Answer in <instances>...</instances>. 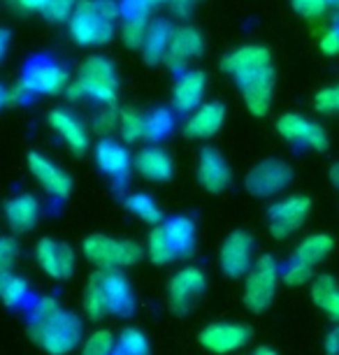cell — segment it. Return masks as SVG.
Masks as SVG:
<instances>
[{
    "mask_svg": "<svg viewBox=\"0 0 339 355\" xmlns=\"http://www.w3.org/2000/svg\"><path fill=\"white\" fill-rule=\"evenodd\" d=\"M28 330L49 355H68L82 341V320L65 311L54 297H40L31 306Z\"/></svg>",
    "mask_w": 339,
    "mask_h": 355,
    "instance_id": "6da1fadb",
    "label": "cell"
},
{
    "mask_svg": "<svg viewBox=\"0 0 339 355\" xmlns=\"http://www.w3.org/2000/svg\"><path fill=\"white\" fill-rule=\"evenodd\" d=\"M121 17L114 0H77L68 19V33L79 46H103L114 37V24Z\"/></svg>",
    "mask_w": 339,
    "mask_h": 355,
    "instance_id": "7a4b0ae2",
    "label": "cell"
},
{
    "mask_svg": "<svg viewBox=\"0 0 339 355\" xmlns=\"http://www.w3.org/2000/svg\"><path fill=\"white\" fill-rule=\"evenodd\" d=\"M86 260L96 265L98 270H121V267H132L144 256V249L130 239H116L107 234H91L84 239L82 246Z\"/></svg>",
    "mask_w": 339,
    "mask_h": 355,
    "instance_id": "3957f363",
    "label": "cell"
},
{
    "mask_svg": "<svg viewBox=\"0 0 339 355\" xmlns=\"http://www.w3.org/2000/svg\"><path fill=\"white\" fill-rule=\"evenodd\" d=\"M75 86L82 93V98H91L101 105H114L116 103V91H119V79L114 63L107 56H91L86 58L79 68Z\"/></svg>",
    "mask_w": 339,
    "mask_h": 355,
    "instance_id": "277c9868",
    "label": "cell"
},
{
    "mask_svg": "<svg viewBox=\"0 0 339 355\" xmlns=\"http://www.w3.org/2000/svg\"><path fill=\"white\" fill-rule=\"evenodd\" d=\"M279 265L272 256H263L254 260L251 270L247 272V281H244V304L249 311L263 313L272 304L277 295V284H279Z\"/></svg>",
    "mask_w": 339,
    "mask_h": 355,
    "instance_id": "5b68a950",
    "label": "cell"
},
{
    "mask_svg": "<svg viewBox=\"0 0 339 355\" xmlns=\"http://www.w3.org/2000/svg\"><path fill=\"white\" fill-rule=\"evenodd\" d=\"M31 96H61L70 86V72L51 58H33L19 79Z\"/></svg>",
    "mask_w": 339,
    "mask_h": 355,
    "instance_id": "8992f818",
    "label": "cell"
},
{
    "mask_svg": "<svg viewBox=\"0 0 339 355\" xmlns=\"http://www.w3.org/2000/svg\"><path fill=\"white\" fill-rule=\"evenodd\" d=\"M207 291V277L200 267H182L168 284V302L177 316H186L195 309L200 297Z\"/></svg>",
    "mask_w": 339,
    "mask_h": 355,
    "instance_id": "52a82bcc",
    "label": "cell"
},
{
    "mask_svg": "<svg viewBox=\"0 0 339 355\" xmlns=\"http://www.w3.org/2000/svg\"><path fill=\"white\" fill-rule=\"evenodd\" d=\"M290 182H293V170L288 167V163L268 158L256 167H251L244 186L254 198H275L288 189Z\"/></svg>",
    "mask_w": 339,
    "mask_h": 355,
    "instance_id": "ba28073f",
    "label": "cell"
},
{
    "mask_svg": "<svg viewBox=\"0 0 339 355\" xmlns=\"http://www.w3.org/2000/svg\"><path fill=\"white\" fill-rule=\"evenodd\" d=\"M311 211V200L307 196H288L270 207V232L272 237L286 239L302 227Z\"/></svg>",
    "mask_w": 339,
    "mask_h": 355,
    "instance_id": "9c48e42d",
    "label": "cell"
},
{
    "mask_svg": "<svg viewBox=\"0 0 339 355\" xmlns=\"http://www.w3.org/2000/svg\"><path fill=\"white\" fill-rule=\"evenodd\" d=\"M254 237L247 230H232L218 251V265L225 277L242 279L254 265Z\"/></svg>",
    "mask_w": 339,
    "mask_h": 355,
    "instance_id": "30bf717a",
    "label": "cell"
},
{
    "mask_svg": "<svg viewBox=\"0 0 339 355\" xmlns=\"http://www.w3.org/2000/svg\"><path fill=\"white\" fill-rule=\"evenodd\" d=\"M277 130L286 142L293 146H304L311 151H325L328 149V132L323 125L309 121L302 114H284L277 121Z\"/></svg>",
    "mask_w": 339,
    "mask_h": 355,
    "instance_id": "8fae6325",
    "label": "cell"
},
{
    "mask_svg": "<svg viewBox=\"0 0 339 355\" xmlns=\"http://www.w3.org/2000/svg\"><path fill=\"white\" fill-rule=\"evenodd\" d=\"M221 68L228 72L230 77H235V82H242L256 72H263L272 68V53L268 46L263 44H244L232 49L228 56L221 61Z\"/></svg>",
    "mask_w": 339,
    "mask_h": 355,
    "instance_id": "7c38bea8",
    "label": "cell"
},
{
    "mask_svg": "<svg viewBox=\"0 0 339 355\" xmlns=\"http://www.w3.org/2000/svg\"><path fill=\"white\" fill-rule=\"evenodd\" d=\"M35 258L42 272L49 274L51 279L63 281L75 274V251L65 242H56L51 237L40 239L35 246Z\"/></svg>",
    "mask_w": 339,
    "mask_h": 355,
    "instance_id": "4fadbf2b",
    "label": "cell"
},
{
    "mask_svg": "<svg viewBox=\"0 0 339 355\" xmlns=\"http://www.w3.org/2000/svg\"><path fill=\"white\" fill-rule=\"evenodd\" d=\"M200 346L216 355L235 353L244 348L251 339V330L239 323H211L200 332Z\"/></svg>",
    "mask_w": 339,
    "mask_h": 355,
    "instance_id": "5bb4252c",
    "label": "cell"
},
{
    "mask_svg": "<svg viewBox=\"0 0 339 355\" xmlns=\"http://www.w3.org/2000/svg\"><path fill=\"white\" fill-rule=\"evenodd\" d=\"M28 170L35 177V182L42 186L46 196L56 198V200H65L72 193V179L70 174L61 170L54 160H49L42 153L33 151L28 156Z\"/></svg>",
    "mask_w": 339,
    "mask_h": 355,
    "instance_id": "9a60e30c",
    "label": "cell"
},
{
    "mask_svg": "<svg viewBox=\"0 0 339 355\" xmlns=\"http://www.w3.org/2000/svg\"><path fill=\"white\" fill-rule=\"evenodd\" d=\"M202 46L205 42L200 31L193 28V26H179V28L172 31L170 46L163 63H168V68H172L175 72H184L189 61H193V58H198L202 53Z\"/></svg>",
    "mask_w": 339,
    "mask_h": 355,
    "instance_id": "2e32d148",
    "label": "cell"
},
{
    "mask_svg": "<svg viewBox=\"0 0 339 355\" xmlns=\"http://www.w3.org/2000/svg\"><path fill=\"white\" fill-rule=\"evenodd\" d=\"M239 91H242L244 105L256 116H265L272 107V93H275V70L268 68L263 72H256L242 82H237Z\"/></svg>",
    "mask_w": 339,
    "mask_h": 355,
    "instance_id": "e0dca14e",
    "label": "cell"
},
{
    "mask_svg": "<svg viewBox=\"0 0 339 355\" xmlns=\"http://www.w3.org/2000/svg\"><path fill=\"white\" fill-rule=\"evenodd\" d=\"M230 165L225 163V158L221 156V151L207 149L200 151V158H198V182L207 193H223L230 186Z\"/></svg>",
    "mask_w": 339,
    "mask_h": 355,
    "instance_id": "ac0fdd59",
    "label": "cell"
},
{
    "mask_svg": "<svg viewBox=\"0 0 339 355\" xmlns=\"http://www.w3.org/2000/svg\"><path fill=\"white\" fill-rule=\"evenodd\" d=\"M49 125L54 128V132L58 137L63 139L65 146L72 151V153H86L91 146V137H89V130L82 119L77 114H72L70 110H54L49 114Z\"/></svg>",
    "mask_w": 339,
    "mask_h": 355,
    "instance_id": "d6986e66",
    "label": "cell"
},
{
    "mask_svg": "<svg viewBox=\"0 0 339 355\" xmlns=\"http://www.w3.org/2000/svg\"><path fill=\"white\" fill-rule=\"evenodd\" d=\"M96 163L107 177L114 179V182H125L132 170L130 151L125 149V144L116 142V139H112V137H103L101 142L96 144Z\"/></svg>",
    "mask_w": 339,
    "mask_h": 355,
    "instance_id": "ffe728a7",
    "label": "cell"
},
{
    "mask_svg": "<svg viewBox=\"0 0 339 355\" xmlns=\"http://www.w3.org/2000/svg\"><path fill=\"white\" fill-rule=\"evenodd\" d=\"M207 91V77L200 70H184L179 75L175 91H172V107L179 114H191L195 107L205 103Z\"/></svg>",
    "mask_w": 339,
    "mask_h": 355,
    "instance_id": "44dd1931",
    "label": "cell"
},
{
    "mask_svg": "<svg viewBox=\"0 0 339 355\" xmlns=\"http://www.w3.org/2000/svg\"><path fill=\"white\" fill-rule=\"evenodd\" d=\"M98 277H101L105 295H107L110 313L121 318L130 316L135 311V295H132L130 281L119 270H98Z\"/></svg>",
    "mask_w": 339,
    "mask_h": 355,
    "instance_id": "7402d4cb",
    "label": "cell"
},
{
    "mask_svg": "<svg viewBox=\"0 0 339 355\" xmlns=\"http://www.w3.org/2000/svg\"><path fill=\"white\" fill-rule=\"evenodd\" d=\"M186 135L193 137V139H207V137H214L221 125L225 121V107L216 100L211 103H202L200 107H195L191 114H186Z\"/></svg>",
    "mask_w": 339,
    "mask_h": 355,
    "instance_id": "603a6c76",
    "label": "cell"
},
{
    "mask_svg": "<svg viewBox=\"0 0 339 355\" xmlns=\"http://www.w3.org/2000/svg\"><path fill=\"white\" fill-rule=\"evenodd\" d=\"M5 218H8V225L17 234L31 232L33 227L37 225V220H40V202H37V198L31 196V193L15 196L8 205H5Z\"/></svg>",
    "mask_w": 339,
    "mask_h": 355,
    "instance_id": "cb8c5ba5",
    "label": "cell"
},
{
    "mask_svg": "<svg viewBox=\"0 0 339 355\" xmlns=\"http://www.w3.org/2000/svg\"><path fill=\"white\" fill-rule=\"evenodd\" d=\"M137 174H142L149 182H168L172 179V172H175V163H172L170 153L161 149V146H147L142 149L132 160Z\"/></svg>",
    "mask_w": 339,
    "mask_h": 355,
    "instance_id": "d4e9b609",
    "label": "cell"
},
{
    "mask_svg": "<svg viewBox=\"0 0 339 355\" xmlns=\"http://www.w3.org/2000/svg\"><path fill=\"white\" fill-rule=\"evenodd\" d=\"M163 232L175 251V258H189L195 251V223L189 216H170L163 220Z\"/></svg>",
    "mask_w": 339,
    "mask_h": 355,
    "instance_id": "484cf974",
    "label": "cell"
},
{
    "mask_svg": "<svg viewBox=\"0 0 339 355\" xmlns=\"http://www.w3.org/2000/svg\"><path fill=\"white\" fill-rule=\"evenodd\" d=\"M172 26L170 21L165 19H156V21H149V28H147V37H144V44H142V56L144 61L149 65H156V63H163L165 53H168V46H170V37H172Z\"/></svg>",
    "mask_w": 339,
    "mask_h": 355,
    "instance_id": "4316f807",
    "label": "cell"
},
{
    "mask_svg": "<svg viewBox=\"0 0 339 355\" xmlns=\"http://www.w3.org/2000/svg\"><path fill=\"white\" fill-rule=\"evenodd\" d=\"M311 300L318 309L339 323V281L332 274H318L311 279Z\"/></svg>",
    "mask_w": 339,
    "mask_h": 355,
    "instance_id": "83f0119b",
    "label": "cell"
},
{
    "mask_svg": "<svg viewBox=\"0 0 339 355\" xmlns=\"http://www.w3.org/2000/svg\"><path fill=\"white\" fill-rule=\"evenodd\" d=\"M332 249H335V242H332L330 234H325V232L309 234V237H304L302 242L295 246L293 258L309 267H316L318 263H323V260L330 256Z\"/></svg>",
    "mask_w": 339,
    "mask_h": 355,
    "instance_id": "f1b7e54d",
    "label": "cell"
},
{
    "mask_svg": "<svg viewBox=\"0 0 339 355\" xmlns=\"http://www.w3.org/2000/svg\"><path fill=\"white\" fill-rule=\"evenodd\" d=\"M84 311L91 320H103L110 316V304L107 295H105L103 281L98 277V272L89 279V284L84 288Z\"/></svg>",
    "mask_w": 339,
    "mask_h": 355,
    "instance_id": "f546056e",
    "label": "cell"
},
{
    "mask_svg": "<svg viewBox=\"0 0 339 355\" xmlns=\"http://www.w3.org/2000/svg\"><path fill=\"white\" fill-rule=\"evenodd\" d=\"M119 137L123 139L125 144L139 142L147 132V114L137 112V110H121L119 112V125H116Z\"/></svg>",
    "mask_w": 339,
    "mask_h": 355,
    "instance_id": "4dcf8cb0",
    "label": "cell"
},
{
    "mask_svg": "<svg viewBox=\"0 0 339 355\" xmlns=\"http://www.w3.org/2000/svg\"><path fill=\"white\" fill-rule=\"evenodd\" d=\"M125 209H128L132 216L142 218L144 223H151V225H158L163 218L161 214V207L156 205V200L147 196V193H130L128 198L123 200Z\"/></svg>",
    "mask_w": 339,
    "mask_h": 355,
    "instance_id": "1f68e13d",
    "label": "cell"
},
{
    "mask_svg": "<svg viewBox=\"0 0 339 355\" xmlns=\"http://www.w3.org/2000/svg\"><path fill=\"white\" fill-rule=\"evenodd\" d=\"M112 355H151L149 339L144 337V332L135 330V327H125L116 337Z\"/></svg>",
    "mask_w": 339,
    "mask_h": 355,
    "instance_id": "d6a6232c",
    "label": "cell"
},
{
    "mask_svg": "<svg viewBox=\"0 0 339 355\" xmlns=\"http://www.w3.org/2000/svg\"><path fill=\"white\" fill-rule=\"evenodd\" d=\"M26 295H28V281L17 277V274H3L0 277V302L5 306H19L26 300Z\"/></svg>",
    "mask_w": 339,
    "mask_h": 355,
    "instance_id": "836d02e7",
    "label": "cell"
},
{
    "mask_svg": "<svg viewBox=\"0 0 339 355\" xmlns=\"http://www.w3.org/2000/svg\"><path fill=\"white\" fill-rule=\"evenodd\" d=\"M147 256L154 265H168L172 263L175 258V251H172V246L168 242V237H165L163 227L156 225L154 230L149 232V239H147Z\"/></svg>",
    "mask_w": 339,
    "mask_h": 355,
    "instance_id": "e575fe53",
    "label": "cell"
},
{
    "mask_svg": "<svg viewBox=\"0 0 339 355\" xmlns=\"http://www.w3.org/2000/svg\"><path fill=\"white\" fill-rule=\"evenodd\" d=\"M172 130H175V116H172L170 110L161 107V110L147 114V132H144V137L151 139V142H161Z\"/></svg>",
    "mask_w": 339,
    "mask_h": 355,
    "instance_id": "d590c367",
    "label": "cell"
},
{
    "mask_svg": "<svg viewBox=\"0 0 339 355\" xmlns=\"http://www.w3.org/2000/svg\"><path fill=\"white\" fill-rule=\"evenodd\" d=\"M149 28V17H135V19H123L121 24V40L128 49H142L144 37H147Z\"/></svg>",
    "mask_w": 339,
    "mask_h": 355,
    "instance_id": "8d00e7d4",
    "label": "cell"
},
{
    "mask_svg": "<svg viewBox=\"0 0 339 355\" xmlns=\"http://www.w3.org/2000/svg\"><path fill=\"white\" fill-rule=\"evenodd\" d=\"M77 8V0H44L40 15L51 24H63L72 17V12Z\"/></svg>",
    "mask_w": 339,
    "mask_h": 355,
    "instance_id": "74e56055",
    "label": "cell"
},
{
    "mask_svg": "<svg viewBox=\"0 0 339 355\" xmlns=\"http://www.w3.org/2000/svg\"><path fill=\"white\" fill-rule=\"evenodd\" d=\"M114 344H116V339L110 330H96L84 341L82 355H112Z\"/></svg>",
    "mask_w": 339,
    "mask_h": 355,
    "instance_id": "f35d334b",
    "label": "cell"
},
{
    "mask_svg": "<svg viewBox=\"0 0 339 355\" xmlns=\"http://www.w3.org/2000/svg\"><path fill=\"white\" fill-rule=\"evenodd\" d=\"M311 279H314V267L300 263V260H290L288 265L284 267L281 272V281L286 286L290 288H297V286H304V284H311Z\"/></svg>",
    "mask_w": 339,
    "mask_h": 355,
    "instance_id": "ab89813d",
    "label": "cell"
},
{
    "mask_svg": "<svg viewBox=\"0 0 339 355\" xmlns=\"http://www.w3.org/2000/svg\"><path fill=\"white\" fill-rule=\"evenodd\" d=\"M91 125L101 137H110L119 125V112L114 110V105H101V110L96 112Z\"/></svg>",
    "mask_w": 339,
    "mask_h": 355,
    "instance_id": "60d3db41",
    "label": "cell"
},
{
    "mask_svg": "<svg viewBox=\"0 0 339 355\" xmlns=\"http://www.w3.org/2000/svg\"><path fill=\"white\" fill-rule=\"evenodd\" d=\"M314 110L318 114H339V84L318 91L314 98Z\"/></svg>",
    "mask_w": 339,
    "mask_h": 355,
    "instance_id": "b9f144b4",
    "label": "cell"
},
{
    "mask_svg": "<svg viewBox=\"0 0 339 355\" xmlns=\"http://www.w3.org/2000/svg\"><path fill=\"white\" fill-rule=\"evenodd\" d=\"M290 5L304 19H321L330 8V0H290Z\"/></svg>",
    "mask_w": 339,
    "mask_h": 355,
    "instance_id": "7bdbcfd3",
    "label": "cell"
},
{
    "mask_svg": "<svg viewBox=\"0 0 339 355\" xmlns=\"http://www.w3.org/2000/svg\"><path fill=\"white\" fill-rule=\"evenodd\" d=\"M19 258V244L12 237H0V277L12 272Z\"/></svg>",
    "mask_w": 339,
    "mask_h": 355,
    "instance_id": "ee69618b",
    "label": "cell"
},
{
    "mask_svg": "<svg viewBox=\"0 0 339 355\" xmlns=\"http://www.w3.org/2000/svg\"><path fill=\"white\" fill-rule=\"evenodd\" d=\"M154 3L151 0H119V12L123 19H135V17H149Z\"/></svg>",
    "mask_w": 339,
    "mask_h": 355,
    "instance_id": "f6af8a7d",
    "label": "cell"
},
{
    "mask_svg": "<svg viewBox=\"0 0 339 355\" xmlns=\"http://www.w3.org/2000/svg\"><path fill=\"white\" fill-rule=\"evenodd\" d=\"M318 49H321L325 56H337L339 53V21H335L323 33L321 40H318Z\"/></svg>",
    "mask_w": 339,
    "mask_h": 355,
    "instance_id": "bcb514c9",
    "label": "cell"
},
{
    "mask_svg": "<svg viewBox=\"0 0 339 355\" xmlns=\"http://www.w3.org/2000/svg\"><path fill=\"white\" fill-rule=\"evenodd\" d=\"M325 353H328V355H339V323L332 327L330 334L325 337Z\"/></svg>",
    "mask_w": 339,
    "mask_h": 355,
    "instance_id": "7dc6e473",
    "label": "cell"
},
{
    "mask_svg": "<svg viewBox=\"0 0 339 355\" xmlns=\"http://www.w3.org/2000/svg\"><path fill=\"white\" fill-rule=\"evenodd\" d=\"M15 8L24 10V12H40V8H42L44 0H10Z\"/></svg>",
    "mask_w": 339,
    "mask_h": 355,
    "instance_id": "c3c4849f",
    "label": "cell"
},
{
    "mask_svg": "<svg viewBox=\"0 0 339 355\" xmlns=\"http://www.w3.org/2000/svg\"><path fill=\"white\" fill-rule=\"evenodd\" d=\"M195 3L198 0H170V5L175 8V12H179V15H186Z\"/></svg>",
    "mask_w": 339,
    "mask_h": 355,
    "instance_id": "681fc988",
    "label": "cell"
},
{
    "mask_svg": "<svg viewBox=\"0 0 339 355\" xmlns=\"http://www.w3.org/2000/svg\"><path fill=\"white\" fill-rule=\"evenodd\" d=\"M8 49H10V31H0V63H3V58L8 56Z\"/></svg>",
    "mask_w": 339,
    "mask_h": 355,
    "instance_id": "f907efd6",
    "label": "cell"
},
{
    "mask_svg": "<svg viewBox=\"0 0 339 355\" xmlns=\"http://www.w3.org/2000/svg\"><path fill=\"white\" fill-rule=\"evenodd\" d=\"M8 105H10V89L0 84V110H3V107H8Z\"/></svg>",
    "mask_w": 339,
    "mask_h": 355,
    "instance_id": "816d5d0a",
    "label": "cell"
},
{
    "mask_svg": "<svg viewBox=\"0 0 339 355\" xmlns=\"http://www.w3.org/2000/svg\"><path fill=\"white\" fill-rule=\"evenodd\" d=\"M330 182H332L335 189H339V163H335L330 167Z\"/></svg>",
    "mask_w": 339,
    "mask_h": 355,
    "instance_id": "f5cc1de1",
    "label": "cell"
},
{
    "mask_svg": "<svg viewBox=\"0 0 339 355\" xmlns=\"http://www.w3.org/2000/svg\"><path fill=\"white\" fill-rule=\"evenodd\" d=\"M251 355H277L275 351H272V348L270 346H261V348H256V351L254 353H251Z\"/></svg>",
    "mask_w": 339,
    "mask_h": 355,
    "instance_id": "db71d44e",
    "label": "cell"
},
{
    "mask_svg": "<svg viewBox=\"0 0 339 355\" xmlns=\"http://www.w3.org/2000/svg\"><path fill=\"white\" fill-rule=\"evenodd\" d=\"M154 5H170V0H151Z\"/></svg>",
    "mask_w": 339,
    "mask_h": 355,
    "instance_id": "11a10c76",
    "label": "cell"
},
{
    "mask_svg": "<svg viewBox=\"0 0 339 355\" xmlns=\"http://www.w3.org/2000/svg\"><path fill=\"white\" fill-rule=\"evenodd\" d=\"M330 5H335V8H339V0H330Z\"/></svg>",
    "mask_w": 339,
    "mask_h": 355,
    "instance_id": "9f6ffc18",
    "label": "cell"
}]
</instances>
